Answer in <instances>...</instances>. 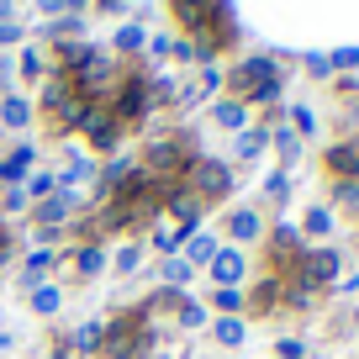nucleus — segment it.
<instances>
[{
	"mask_svg": "<svg viewBox=\"0 0 359 359\" xmlns=\"http://www.w3.org/2000/svg\"><path fill=\"white\" fill-rule=\"evenodd\" d=\"M116 269H122V275H133V269H137V248H122V254H116Z\"/></svg>",
	"mask_w": 359,
	"mask_h": 359,
	"instance_id": "c756f323",
	"label": "nucleus"
},
{
	"mask_svg": "<svg viewBox=\"0 0 359 359\" xmlns=\"http://www.w3.org/2000/svg\"><path fill=\"white\" fill-rule=\"evenodd\" d=\"M0 122H6V127H27V122H32V106H27V95H6V106H0Z\"/></svg>",
	"mask_w": 359,
	"mask_h": 359,
	"instance_id": "1a4fd4ad",
	"label": "nucleus"
},
{
	"mask_svg": "<svg viewBox=\"0 0 359 359\" xmlns=\"http://www.w3.org/2000/svg\"><path fill=\"white\" fill-rule=\"evenodd\" d=\"M90 53H95V48H90V43H64V48H58V58H64V69H85V64H90Z\"/></svg>",
	"mask_w": 359,
	"mask_h": 359,
	"instance_id": "f8f14e48",
	"label": "nucleus"
},
{
	"mask_svg": "<svg viewBox=\"0 0 359 359\" xmlns=\"http://www.w3.org/2000/svg\"><path fill=\"white\" fill-rule=\"evenodd\" d=\"M69 206H74V196L69 191H58V196H48L43 206H37V227H48V233H53L58 222H69Z\"/></svg>",
	"mask_w": 359,
	"mask_h": 359,
	"instance_id": "20e7f679",
	"label": "nucleus"
},
{
	"mask_svg": "<svg viewBox=\"0 0 359 359\" xmlns=\"http://www.w3.org/2000/svg\"><path fill=\"white\" fill-rule=\"evenodd\" d=\"M32 312H58V291H53V285H37V291H32Z\"/></svg>",
	"mask_w": 359,
	"mask_h": 359,
	"instance_id": "aec40b11",
	"label": "nucleus"
},
{
	"mask_svg": "<svg viewBox=\"0 0 359 359\" xmlns=\"http://www.w3.org/2000/svg\"><path fill=\"white\" fill-rule=\"evenodd\" d=\"M22 69H27V74H43V58H37L32 48H22Z\"/></svg>",
	"mask_w": 359,
	"mask_h": 359,
	"instance_id": "2f4dec72",
	"label": "nucleus"
},
{
	"mask_svg": "<svg viewBox=\"0 0 359 359\" xmlns=\"http://www.w3.org/2000/svg\"><path fill=\"white\" fill-rule=\"evenodd\" d=\"M217 122H222V127H243V122H248L243 101H222V106H217Z\"/></svg>",
	"mask_w": 359,
	"mask_h": 359,
	"instance_id": "f3484780",
	"label": "nucleus"
},
{
	"mask_svg": "<svg viewBox=\"0 0 359 359\" xmlns=\"http://www.w3.org/2000/svg\"><path fill=\"white\" fill-rule=\"evenodd\" d=\"M69 6H74V0H37V11H43V16H58V11H69Z\"/></svg>",
	"mask_w": 359,
	"mask_h": 359,
	"instance_id": "7c9ffc66",
	"label": "nucleus"
},
{
	"mask_svg": "<svg viewBox=\"0 0 359 359\" xmlns=\"http://www.w3.org/2000/svg\"><path fill=\"white\" fill-rule=\"evenodd\" d=\"M27 169H32V143H16L11 154L0 158V180H6L11 191H16V185H22V180H27Z\"/></svg>",
	"mask_w": 359,
	"mask_h": 359,
	"instance_id": "f03ea898",
	"label": "nucleus"
},
{
	"mask_svg": "<svg viewBox=\"0 0 359 359\" xmlns=\"http://www.w3.org/2000/svg\"><path fill=\"white\" fill-rule=\"evenodd\" d=\"M148 111V85L143 79H133V85L116 95V116H143Z\"/></svg>",
	"mask_w": 359,
	"mask_h": 359,
	"instance_id": "6e6552de",
	"label": "nucleus"
},
{
	"mask_svg": "<svg viewBox=\"0 0 359 359\" xmlns=\"http://www.w3.org/2000/svg\"><path fill=\"white\" fill-rule=\"evenodd\" d=\"M74 259H79V275H95V269L106 264V254H101V248H95V243H90V248H79Z\"/></svg>",
	"mask_w": 359,
	"mask_h": 359,
	"instance_id": "412c9836",
	"label": "nucleus"
},
{
	"mask_svg": "<svg viewBox=\"0 0 359 359\" xmlns=\"http://www.w3.org/2000/svg\"><path fill=\"white\" fill-rule=\"evenodd\" d=\"M101 338H106L101 323H85V327L74 333V348H85V354H90V348H101Z\"/></svg>",
	"mask_w": 359,
	"mask_h": 359,
	"instance_id": "dca6fc26",
	"label": "nucleus"
},
{
	"mask_svg": "<svg viewBox=\"0 0 359 359\" xmlns=\"http://www.w3.org/2000/svg\"><path fill=\"white\" fill-rule=\"evenodd\" d=\"M217 344L238 348V344H243V323H233V317H222V323H217Z\"/></svg>",
	"mask_w": 359,
	"mask_h": 359,
	"instance_id": "a211bd4d",
	"label": "nucleus"
},
{
	"mask_svg": "<svg viewBox=\"0 0 359 359\" xmlns=\"http://www.w3.org/2000/svg\"><path fill=\"white\" fill-rule=\"evenodd\" d=\"M227 227H233V238H238V243L259 238V217H254V212H233V222H227Z\"/></svg>",
	"mask_w": 359,
	"mask_h": 359,
	"instance_id": "ddd939ff",
	"label": "nucleus"
},
{
	"mask_svg": "<svg viewBox=\"0 0 359 359\" xmlns=\"http://www.w3.org/2000/svg\"><path fill=\"white\" fill-rule=\"evenodd\" d=\"M264 143H269V133H243V137H238V158L264 154Z\"/></svg>",
	"mask_w": 359,
	"mask_h": 359,
	"instance_id": "6ab92c4d",
	"label": "nucleus"
},
{
	"mask_svg": "<svg viewBox=\"0 0 359 359\" xmlns=\"http://www.w3.org/2000/svg\"><path fill=\"white\" fill-rule=\"evenodd\" d=\"M212 275H217V285H233L238 275H243V254H238V248H217Z\"/></svg>",
	"mask_w": 359,
	"mask_h": 359,
	"instance_id": "0eeeda50",
	"label": "nucleus"
},
{
	"mask_svg": "<svg viewBox=\"0 0 359 359\" xmlns=\"http://www.w3.org/2000/svg\"><path fill=\"white\" fill-rule=\"evenodd\" d=\"M85 133H90V143H95V148H116V137H122V133H116V116H106V111H90L85 116Z\"/></svg>",
	"mask_w": 359,
	"mask_h": 359,
	"instance_id": "39448f33",
	"label": "nucleus"
},
{
	"mask_svg": "<svg viewBox=\"0 0 359 359\" xmlns=\"http://www.w3.org/2000/svg\"><path fill=\"white\" fill-rule=\"evenodd\" d=\"M53 185H58V175H32V180H27V201H32V196H53Z\"/></svg>",
	"mask_w": 359,
	"mask_h": 359,
	"instance_id": "5701e85b",
	"label": "nucleus"
},
{
	"mask_svg": "<svg viewBox=\"0 0 359 359\" xmlns=\"http://www.w3.org/2000/svg\"><path fill=\"white\" fill-rule=\"evenodd\" d=\"M327 164H333L344 180H354V175H359V154H354V148H333V154H327Z\"/></svg>",
	"mask_w": 359,
	"mask_h": 359,
	"instance_id": "9b49d317",
	"label": "nucleus"
},
{
	"mask_svg": "<svg viewBox=\"0 0 359 359\" xmlns=\"http://www.w3.org/2000/svg\"><path fill=\"white\" fill-rule=\"evenodd\" d=\"M217 259V243L212 238H191V248H185V264H212Z\"/></svg>",
	"mask_w": 359,
	"mask_h": 359,
	"instance_id": "4468645a",
	"label": "nucleus"
},
{
	"mask_svg": "<svg viewBox=\"0 0 359 359\" xmlns=\"http://www.w3.org/2000/svg\"><path fill=\"white\" fill-rule=\"evenodd\" d=\"M48 264H53V254H27V269H22V280H27V285H32V291H37V285H43V275H48Z\"/></svg>",
	"mask_w": 359,
	"mask_h": 359,
	"instance_id": "9d476101",
	"label": "nucleus"
},
{
	"mask_svg": "<svg viewBox=\"0 0 359 359\" xmlns=\"http://www.w3.org/2000/svg\"><path fill=\"white\" fill-rule=\"evenodd\" d=\"M79 180H90V158H85V154H74V158H69V169L58 175V185L69 191V185H79Z\"/></svg>",
	"mask_w": 359,
	"mask_h": 359,
	"instance_id": "2eb2a0df",
	"label": "nucleus"
},
{
	"mask_svg": "<svg viewBox=\"0 0 359 359\" xmlns=\"http://www.w3.org/2000/svg\"><path fill=\"white\" fill-rule=\"evenodd\" d=\"M16 16V0H0V22H11Z\"/></svg>",
	"mask_w": 359,
	"mask_h": 359,
	"instance_id": "f704fd0d",
	"label": "nucleus"
},
{
	"mask_svg": "<svg viewBox=\"0 0 359 359\" xmlns=\"http://www.w3.org/2000/svg\"><path fill=\"white\" fill-rule=\"evenodd\" d=\"M302 354V344H296V338H280V359H296Z\"/></svg>",
	"mask_w": 359,
	"mask_h": 359,
	"instance_id": "72a5a7b5",
	"label": "nucleus"
},
{
	"mask_svg": "<svg viewBox=\"0 0 359 359\" xmlns=\"http://www.w3.org/2000/svg\"><path fill=\"white\" fill-rule=\"evenodd\" d=\"M185 175H191V180H196V191H206V196H222L227 185H233L227 164H217V158H196V164H185Z\"/></svg>",
	"mask_w": 359,
	"mask_h": 359,
	"instance_id": "f257e3e1",
	"label": "nucleus"
},
{
	"mask_svg": "<svg viewBox=\"0 0 359 359\" xmlns=\"http://www.w3.org/2000/svg\"><path fill=\"white\" fill-rule=\"evenodd\" d=\"M148 164L158 175H175V169H185V148L180 143H148Z\"/></svg>",
	"mask_w": 359,
	"mask_h": 359,
	"instance_id": "7ed1b4c3",
	"label": "nucleus"
},
{
	"mask_svg": "<svg viewBox=\"0 0 359 359\" xmlns=\"http://www.w3.org/2000/svg\"><path fill=\"white\" fill-rule=\"evenodd\" d=\"M164 280H169V285L191 280V264H185V259H164Z\"/></svg>",
	"mask_w": 359,
	"mask_h": 359,
	"instance_id": "b1692460",
	"label": "nucleus"
},
{
	"mask_svg": "<svg viewBox=\"0 0 359 359\" xmlns=\"http://www.w3.org/2000/svg\"><path fill=\"white\" fill-rule=\"evenodd\" d=\"M327 64H333V69H354V64H359V48H338Z\"/></svg>",
	"mask_w": 359,
	"mask_h": 359,
	"instance_id": "c85d7f7f",
	"label": "nucleus"
},
{
	"mask_svg": "<svg viewBox=\"0 0 359 359\" xmlns=\"http://www.w3.org/2000/svg\"><path fill=\"white\" fill-rule=\"evenodd\" d=\"M296 243H302V233H296V227H280V233H275V254H291Z\"/></svg>",
	"mask_w": 359,
	"mask_h": 359,
	"instance_id": "a878e982",
	"label": "nucleus"
},
{
	"mask_svg": "<svg viewBox=\"0 0 359 359\" xmlns=\"http://www.w3.org/2000/svg\"><path fill=\"white\" fill-rule=\"evenodd\" d=\"M338 275V254L333 248H317V254H306V285H323Z\"/></svg>",
	"mask_w": 359,
	"mask_h": 359,
	"instance_id": "423d86ee",
	"label": "nucleus"
},
{
	"mask_svg": "<svg viewBox=\"0 0 359 359\" xmlns=\"http://www.w3.org/2000/svg\"><path fill=\"white\" fill-rule=\"evenodd\" d=\"M327 227H333V212H323V206H317V212H306V233H317V238H323Z\"/></svg>",
	"mask_w": 359,
	"mask_h": 359,
	"instance_id": "393cba45",
	"label": "nucleus"
},
{
	"mask_svg": "<svg viewBox=\"0 0 359 359\" xmlns=\"http://www.w3.org/2000/svg\"><path fill=\"white\" fill-rule=\"evenodd\" d=\"M180 323H185V327H201V323H206V312H201L196 302H185V306H180Z\"/></svg>",
	"mask_w": 359,
	"mask_h": 359,
	"instance_id": "cd10ccee",
	"label": "nucleus"
},
{
	"mask_svg": "<svg viewBox=\"0 0 359 359\" xmlns=\"http://www.w3.org/2000/svg\"><path fill=\"white\" fill-rule=\"evenodd\" d=\"M16 37H22V27H16V22H0V43H16Z\"/></svg>",
	"mask_w": 359,
	"mask_h": 359,
	"instance_id": "473e14b6",
	"label": "nucleus"
},
{
	"mask_svg": "<svg viewBox=\"0 0 359 359\" xmlns=\"http://www.w3.org/2000/svg\"><path fill=\"white\" fill-rule=\"evenodd\" d=\"M212 302H217V306H222V312H238V306H243V296H238V291H233V285H222V291H217V296H212Z\"/></svg>",
	"mask_w": 359,
	"mask_h": 359,
	"instance_id": "bb28decb",
	"label": "nucleus"
},
{
	"mask_svg": "<svg viewBox=\"0 0 359 359\" xmlns=\"http://www.w3.org/2000/svg\"><path fill=\"white\" fill-rule=\"evenodd\" d=\"M101 11H127V0H101Z\"/></svg>",
	"mask_w": 359,
	"mask_h": 359,
	"instance_id": "c9c22d12",
	"label": "nucleus"
},
{
	"mask_svg": "<svg viewBox=\"0 0 359 359\" xmlns=\"http://www.w3.org/2000/svg\"><path fill=\"white\" fill-rule=\"evenodd\" d=\"M143 43H148V37H143V27H122V32H116V48H122V53H137Z\"/></svg>",
	"mask_w": 359,
	"mask_h": 359,
	"instance_id": "4be33fe9",
	"label": "nucleus"
}]
</instances>
